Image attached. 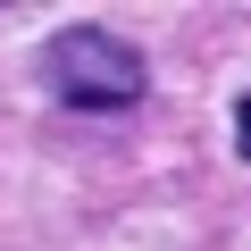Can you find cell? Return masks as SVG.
I'll use <instances>...</instances> for the list:
<instances>
[{"label":"cell","instance_id":"6da1fadb","mask_svg":"<svg viewBox=\"0 0 251 251\" xmlns=\"http://www.w3.org/2000/svg\"><path fill=\"white\" fill-rule=\"evenodd\" d=\"M42 84H50V100H67L84 117H117V109H134L151 92V67L109 25H59L42 42Z\"/></svg>","mask_w":251,"mask_h":251},{"label":"cell","instance_id":"7a4b0ae2","mask_svg":"<svg viewBox=\"0 0 251 251\" xmlns=\"http://www.w3.org/2000/svg\"><path fill=\"white\" fill-rule=\"evenodd\" d=\"M234 151H243V159H251V92H243V100H234Z\"/></svg>","mask_w":251,"mask_h":251}]
</instances>
